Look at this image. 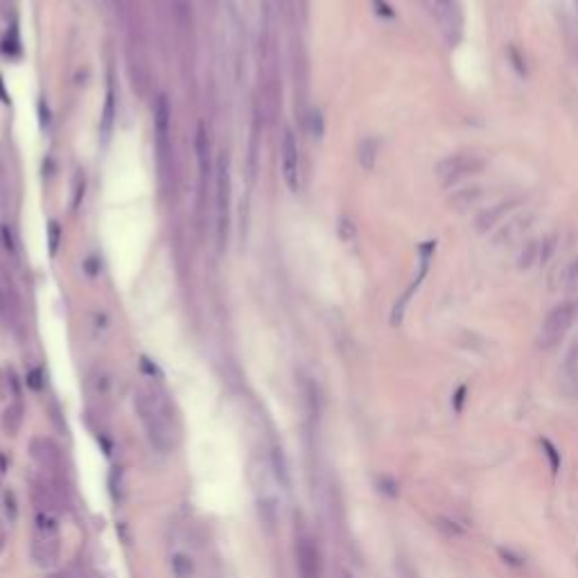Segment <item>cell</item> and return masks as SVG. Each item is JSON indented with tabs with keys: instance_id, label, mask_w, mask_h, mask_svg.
<instances>
[{
	"instance_id": "obj_1",
	"label": "cell",
	"mask_w": 578,
	"mask_h": 578,
	"mask_svg": "<svg viewBox=\"0 0 578 578\" xmlns=\"http://www.w3.org/2000/svg\"><path fill=\"white\" fill-rule=\"evenodd\" d=\"M134 406L152 448L161 454L172 452L179 443V425L165 393L156 387H140L136 391Z\"/></svg>"
},
{
	"instance_id": "obj_2",
	"label": "cell",
	"mask_w": 578,
	"mask_h": 578,
	"mask_svg": "<svg viewBox=\"0 0 578 578\" xmlns=\"http://www.w3.org/2000/svg\"><path fill=\"white\" fill-rule=\"evenodd\" d=\"M251 479L256 485V497L260 504V513L267 524H275L280 510V477L273 472L269 458H260L251 468Z\"/></svg>"
},
{
	"instance_id": "obj_3",
	"label": "cell",
	"mask_w": 578,
	"mask_h": 578,
	"mask_svg": "<svg viewBox=\"0 0 578 578\" xmlns=\"http://www.w3.org/2000/svg\"><path fill=\"white\" fill-rule=\"evenodd\" d=\"M30 456L34 458L36 468L41 470V477L65 493V468L59 445L48 436H36L30 443Z\"/></svg>"
},
{
	"instance_id": "obj_4",
	"label": "cell",
	"mask_w": 578,
	"mask_h": 578,
	"mask_svg": "<svg viewBox=\"0 0 578 578\" xmlns=\"http://www.w3.org/2000/svg\"><path fill=\"white\" fill-rule=\"evenodd\" d=\"M574 321V305L572 303H560L547 314V319L540 327V335H537V346L542 350L556 348L562 337L567 335Z\"/></svg>"
},
{
	"instance_id": "obj_5",
	"label": "cell",
	"mask_w": 578,
	"mask_h": 578,
	"mask_svg": "<svg viewBox=\"0 0 578 578\" xmlns=\"http://www.w3.org/2000/svg\"><path fill=\"white\" fill-rule=\"evenodd\" d=\"M483 165H485L483 159H479V156H475V154H452L436 165V177L441 179L443 186L448 188L458 179L481 172Z\"/></svg>"
},
{
	"instance_id": "obj_6",
	"label": "cell",
	"mask_w": 578,
	"mask_h": 578,
	"mask_svg": "<svg viewBox=\"0 0 578 578\" xmlns=\"http://www.w3.org/2000/svg\"><path fill=\"white\" fill-rule=\"evenodd\" d=\"M296 569H298V576L300 578H321V569H323V562H321V551H319V545L317 540L308 533H298L296 535Z\"/></svg>"
},
{
	"instance_id": "obj_7",
	"label": "cell",
	"mask_w": 578,
	"mask_h": 578,
	"mask_svg": "<svg viewBox=\"0 0 578 578\" xmlns=\"http://www.w3.org/2000/svg\"><path fill=\"white\" fill-rule=\"evenodd\" d=\"M283 177H285V183L289 190H298V144L294 140V136L285 134V140H283Z\"/></svg>"
},
{
	"instance_id": "obj_8",
	"label": "cell",
	"mask_w": 578,
	"mask_h": 578,
	"mask_svg": "<svg viewBox=\"0 0 578 578\" xmlns=\"http://www.w3.org/2000/svg\"><path fill=\"white\" fill-rule=\"evenodd\" d=\"M517 204H520V199H508V201H499L497 206H493V208H488V210H483V213H481V215L477 217V221H475L477 231H479V233H488V231H493V228L499 224V221H502Z\"/></svg>"
},
{
	"instance_id": "obj_9",
	"label": "cell",
	"mask_w": 578,
	"mask_h": 578,
	"mask_svg": "<svg viewBox=\"0 0 578 578\" xmlns=\"http://www.w3.org/2000/svg\"><path fill=\"white\" fill-rule=\"evenodd\" d=\"M23 416H25V409H23V400H21V393L14 396V402L7 406L5 411V418H3V425H5V431L9 436H16L19 429L23 427Z\"/></svg>"
},
{
	"instance_id": "obj_10",
	"label": "cell",
	"mask_w": 578,
	"mask_h": 578,
	"mask_svg": "<svg viewBox=\"0 0 578 578\" xmlns=\"http://www.w3.org/2000/svg\"><path fill=\"white\" fill-rule=\"evenodd\" d=\"M226 226H228V177H226L224 165H221V169H219V233H221V240H224Z\"/></svg>"
},
{
	"instance_id": "obj_11",
	"label": "cell",
	"mask_w": 578,
	"mask_h": 578,
	"mask_svg": "<svg viewBox=\"0 0 578 578\" xmlns=\"http://www.w3.org/2000/svg\"><path fill=\"white\" fill-rule=\"evenodd\" d=\"M479 199H481V188L479 186H470V188H463V190H456L448 199V204L454 210H466L470 206H475Z\"/></svg>"
},
{
	"instance_id": "obj_12",
	"label": "cell",
	"mask_w": 578,
	"mask_h": 578,
	"mask_svg": "<svg viewBox=\"0 0 578 578\" xmlns=\"http://www.w3.org/2000/svg\"><path fill=\"white\" fill-rule=\"evenodd\" d=\"M377 152H379V144L375 138H364L359 142V149H357V159H359V165L364 169H371L375 167V161H377Z\"/></svg>"
},
{
	"instance_id": "obj_13",
	"label": "cell",
	"mask_w": 578,
	"mask_h": 578,
	"mask_svg": "<svg viewBox=\"0 0 578 578\" xmlns=\"http://www.w3.org/2000/svg\"><path fill=\"white\" fill-rule=\"evenodd\" d=\"M172 574H174V578H194V574H196L194 560L188 554L179 551V554L172 556Z\"/></svg>"
},
{
	"instance_id": "obj_14",
	"label": "cell",
	"mask_w": 578,
	"mask_h": 578,
	"mask_svg": "<svg viewBox=\"0 0 578 578\" xmlns=\"http://www.w3.org/2000/svg\"><path fill=\"white\" fill-rule=\"evenodd\" d=\"M529 228V217H520V219H515V221H510V224H506L504 228H502V233L497 235L495 238V242H513V240H517L520 235L524 233Z\"/></svg>"
},
{
	"instance_id": "obj_15",
	"label": "cell",
	"mask_w": 578,
	"mask_h": 578,
	"mask_svg": "<svg viewBox=\"0 0 578 578\" xmlns=\"http://www.w3.org/2000/svg\"><path fill=\"white\" fill-rule=\"evenodd\" d=\"M537 256H540V244L537 242H527L522 248V253L517 258V267L520 269H529L533 262H537Z\"/></svg>"
},
{
	"instance_id": "obj_16",
	"label": "cell",
	"mask_w": 578,
	"mask_h": 578,
	"mask_svg": "<svg viewBox=\"0 0 578 578\" xmlns=\"http://www.w3.org/2000/svg\"><path fill=\"white\" fill-rule=\"evenodd\" d=\"M540 448H542L547 461H549L551 475H558V470H560V452H558V448L549 438H540Z\"/></svg>"
},
{
	"instance_id": "obj_17",
	"label": "cell",
	"mask_w": 578,
	"mask_h": 578,
	"mask_svg": "<svg viewBox=\"0 0 578 578\" xmlns=\"http://www.w3.org/2000/svg\"><path fill=\"white\" fill-rule=\"evenodd\" d=\"M434 527H436L438 531H443L448 537H461L466 533L456 522H452L448 517H436V520H434Z\"/></svg>"
},
{
	"instance_id": "obj_18",
	"label": "cell",
	"mask_w": 578,
	"mask_h": 578,
	"mask_svg": "<svg viewBox=\"0 0 578 578\" xmlns=\"http://www.w3.org/2000/svg\"><path fill=\"white\" fill-rule=\"evenodd\" d=\"M556 242H558V238L556 235H549V238H545L542 240V246H540V256H537V262H549L551 260V256H554V251H556Z\"/></svg>"
},
{
	"instance_id": "obj_19",
	"label": "cell",
	"mask_w": 578,
	"mask_h": 578,
	"mask_svg": "<svg viewBox=\"0 0 578 578\" xmlns=\"http://www.w3.org/2000/svg\"><path fill=\"white\" fill-rule=\"evenodd\" d=\"M564 371H567V375L576 382V379H578V346L572 348L567 362H564Z\"/></svg>"
},
{
	"instance_id": "obj_20",
	"label": "cell",
	"mask_w": 578,
	"mask_h": 578,
	"mask_svg": "<svg viewBox=\"0 0 578 578\" xmlns=\"http://www.w3.org/2000/svg\"><path fill=\"white\" fill-rule=\"evenodd\" d=\"M466 396H468V387H466V384H461V387L456 389L454 398H452V406H454V411H456V414H461V411H463Z\"/></svg>"
},
{
	"instance_id": "obj_21",
	"label": "cell",
	"mask_w": 578,
	"mask_h": 578,
	"mask_svg": "<svg viewBox=\"0 0 578 578\" xmlns=\"http://www.w3.org/2000/svg\"><path fill=\"white\" fill-rule=\"evenodd\" d=\"M373 5L377 7L375 11L379 16H387V19H393V9H391V5H387L384 0H373Z\"/></svg>"
},
{
	"instance_id": "obj_22",
	"label": "cell",
	"mask_w": 578,
	"mask_h": 578,
	"mask_svg": "<svg viewBox=\"0 0 578 578\" xmlns=\"http://www.w3.org/2000/svg\"><path fill=\"white\" fill-rule=\"evenodd\" d=\"M499 556L504 558V562H508V564H513V567H522V558H517V556H513L510 554L508 549H499Z\"/></svg>"
},
{
	"instance_id": "obj_23",
	"label": "cell",
	"mask_w": 578,
	"mask_h": 578,
	"mask_svg": "<svg viewBox=\"0 0 578 578\" xmlns=\"http://www.w3.org/2000/svg\"><path fill=\"white\" fill-rule=\"evenodd\" d=\"M508 55H510V59H513V65H515V68H517V70H520L522 75H524V73H527V68H524V65H522V59H520V52H517V50H515L513 46H510V48H508Z\"/></svg>"
},
{
	"instance_id": "obj_24",
	"label": "cell",
	"mask_w": 578,
	"mask_h": 578,
	"mask_svg": "<svg viewBox=\"0 0 578 578\" xmlns=\"http://www.w3.org/2000/svg\"><path fill=\"white\" fill-rule=\"evenodd\" d=\"M5 475H7V458L3 452H0V481L5 479Z\"/></svg>"
},
{
	"instance_id": "obj_25",
	"label": "cell",
	"mask_w": 578,
	"mask_h": 578,
	"mask_svg": "<svg viewBox=\"0 0 578 578\" xmlns=\"http://www.w3.org/2000/svg\"><path fill=\"white\" fill-rule=\"evenodd\" d=\"M5 542H7V533H5V529H3V527H0V551H3Z\"/></svg>"
}]
</instances>
